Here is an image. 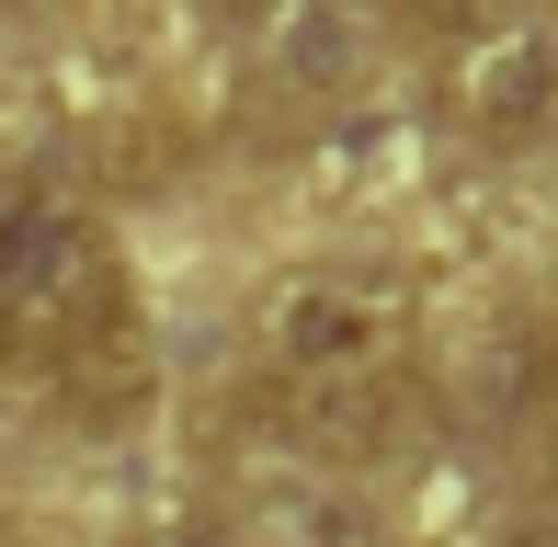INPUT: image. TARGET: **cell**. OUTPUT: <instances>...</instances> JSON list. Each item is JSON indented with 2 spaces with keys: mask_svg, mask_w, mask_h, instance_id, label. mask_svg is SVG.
<instances>
[{
  "mask_svg": "<svg viewBox=\"0 0 558 547\" xmlns=\"http://www.w3.org/2000/svg\"><path fill=\"white\" fill-rule=\"evenodd\" d=\"M263 365L296 445L365 457L388 445L399 377H411V296L388 274H296L263 296Z\"/></svg>",
  "mask_w": 558,
  "mask_h": 547,
  "instance_id": "cell-1",
  "label": "cell"
},
{
  "mask_svg": "<svg viewBox=\"0 0 558 547\" xmlns=\"http://www.w3.org/2000/svg\"><path fill=\"white\" fill-rule=\"evenodd\" d=\"M104 342H125V252L104 206L58 183H0V354L92 365Z\"/></svg>",
  "mask_w": 558,
  "mask_h": 547,
  "instance_id": "cell-2",
  "label": "cell"
},
{
  "mask_svg": "<svg viewBox=\"0 0 558 547\" xmlns=\"http://www.w3.org/2000/svg\"><path fill=\"white\" fill-rule=\"evenodd\" d=\"M445 114L478 148H536L558 126V23L547 12H490L445 46Z\"/></svg>",
  "mask_w": 558,
  "mask_h": 547,
  "instance_id": "cell-3",
  "label": "cell"
},
{
  "mask_svg": "<svg viewBox=\"0 0 558 547\" xmlns=\"http://www.w3.org/2000/svg\"><path fill=\"white\" fill-rule=\"evenodd\" d=\"M148 547H240V536H228V525H160Z\"/></svg>",
  "mask_w": 558,
  "mask_h": 547,
  "instance_id": "cell-4",
  "label": "cell"
},
{
  "mask_svg": "<svg viewBox=\"0 0 558 547\" xmlns=\"http://www.w3.org/2000/svg\"><path fill=\"white\" fill-rule=\"evenodd\" d=\"M490 547H558V513H536V525H501Z\"/></svg>",
  "mask_w": 558,
  "mask_h": 547,
  "instance_id": "cell-5",
  "label": "cell"
},
{
  "mask_svg": "<svg viewBox=\"0 0 558 547\" xmlns=\"http://www.w3.org/2000/svg\"><path fill=\"white\" fill-rule=\"evenodd\" d=\"M547 479H558V422H547Z\"/></svg>",
  "mask_w": 558,
  "mask_h": 547,
  "instance_id": "cell-6",
  "label": "cell"
},
{
  "mask_svg": "<svg viewBox=\"0 0 558 547\" xmlns=\"http://www.w3.org/2000/svg\"><path fill=\"white\" fill-rule=\"evenodd\" d=\"M0 12H23V0H0Z\"/></svg>",
  "mask_w": 558,
  "mask_h": 547,
  "instance_id": "cell-7",
  "label": "cell"
}]
</instances>
